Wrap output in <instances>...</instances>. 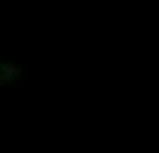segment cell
<instances>
[{
	"mask_svg": "<svg viewBox=\"0 0 159 153\" xmlns=\"http://www.w3.org/2000/svg\"><path fill=\"white\" fill-rule=\"evenodd\" d=\"M24 76L22 64L13 60H3L0 63V85H14Z\"/></svg>",
	"mask_w": 159,
	"mask_h": 153,
	"instance_id": "obj_1",
	"label": "cell"
}]
</instances>
